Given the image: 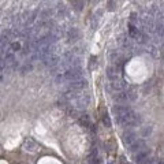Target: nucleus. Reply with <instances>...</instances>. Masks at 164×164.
I'll use <instances>...</instances> for the list:
<instances>
[{
	"label": "nucleus",
	"instance_id": "nucleus-1",
	"mask_svg": "<svg viewBox=\"0 0 164 164\" xmlns=\"http://www.w3.org/2000/svg\"><path fill=\"white\" fill-rule=\"evenodd\" d=\"M22 148L26 152H29V153H37V152H40V149H41L40 144H38V142L36 141L34 138H31V137L25 138L23 144H22Z\"/></svg>",
	"mask_w": 164,
	"mask_h": 164
},
{
	"label": "nucleus",
	"instance_id": "nucleus-2",
	"mask_svg": "<svg viewBox=\"0 0 164 164\" xmlns=\"http://www.w3.org/2000/svg\"><path fill=\"white\" fill-rule=\"evenodd\" d=\"M63 75H65V80L67 82H73L75 80L82 78V69H81V67H71V69L67 70Z\"/></svg>",
	"mask_w": 164,
	"mask_h": 164
},
{
	"label": "nucleus",
	"instance_id": "nucleus-3",
	"mask_svg": "<svg viewBox=\"0 0 164 164\" xmlns=\"http://www.w3.org/2000/svg\"><path fill=\"white\" fill-rule=\"evenodd\" d=\"M131 111H133V109H131L130 107H126V105H122V104H116V105L112 107V113L116 116V119L118 118L126 116L127 113H130Z\"/></svg>",
	"mask_w": 164,
	"mask_h": 164
},
{
	"label": "nucleus",
	"instance_id": "nucleus-4",
	"mask_svg": "<svg viewBox=\"0 0 164 164\" xmlns=\"http://www.w3.org/2000/svg\"><path fill=\"white\" fill-rule=\"evenodd\" d=\"M88 86V81H86V78H80V80H75V81H73V82H70V89H73V90H77V92H80L82 90V89H85Z\"/></svg>",
	"mask_w": 164,
	"mask_h": 164
},
{
	"label": "nucleus",
	"instance_id": "nucleus-5",
	"mask_svg": "<svg viewBox=\"0 0 164 164\" xmlns=\"http://www.w3.org/2000/svg\"><path fill=\"white\" fill-rule=\"evenodd\" d=\"M122 140H123V144L126 145L127 148H130L131 145L137 141V135H135L133 131H126V133H123V135H122Z\"/></svg>",
	"mask_w": 164,
	"mask_h": 164
},
{
	"label": "nucleus",
	"instance_id": "nucleus-6",
	"mask_svg": "<svg viewBox=\"0 0 164 164\" xmlns=\"http://www.w3.org/2000/svg\"><path fill=\"white\" fill-rule=\"evenodd\" d=\"M149 157H151V151L147 148V149H144V151L135 153V155H134V162L137 164H142L145 160L149 159Z\"/></svg>",
	"mask_w": 164,
	"mask_h": 164
},
{
	"label": "nucleus",
	"instance_id": "nucleus-7",
	"mask_svg": "<svg viewBox=\"0 0 164 164\" xmlns=\"http://www.w3.org/2000/svg\"><path fill=\"white\" fill-rule=\"evenodd\" d=\"M144 149H147V144H145V141H144V140H137V141H135L134 144L129 148V151L133 153V155H135V153L144 151Z\"/></svg>",
	"mask_w": 164,
	"mask_h": 164
},
{
	"label": "nucleus",
	"instance_id": "nucleus-8",
	"mask_svg": "<svg viewBox=\"0 0 164 164\" xmlns=\"http://www.w3.org/2000/svg\"><path fill=\"white\" fill-rule=\"evenodd\" d=\"M107 77L109 78L111 81H116V80H120V71H118V67L116 66H109L107 69Z\"/></svg>",
	"mask_w": 164,
	"mask_h": 164
},
{
	"label": "nucleus",
	"instance_id": "nucleus-9",
	"mask_svg": "<svg viewBox=\"0 0 164 164\" xmlns=\"http://www.w3.org/2000/svg\"><path fill=\"white\" fill-rule=\"evenodd\" d=\"M112 100L118 104H123V103L129 101V97H127V92H116V93L112 94Z\"/></svg>",
	"mask_w": 164,
	"mask_h": 164
},
{
	"label": "nucleus",
	"instance_id": "nucleus-10",
	"mask_svg": "<svg viewBox=\"0 0 164 164\" xmlns=\"http://www.w3.org/2000/svg\"><path fill=\"white\" fill-rule=\"evenodd\" d=\"M126 86H127V84L123 80L111 81V88H112V90H115V92H124Z\"/></svg>",
	"mask_w": 164,
	"mask_h": 164
},
{
	"label": "nucleus",
	"instance_id": "nucleus-11",
	"mask_svg": "<svg viewBox=\"0 0 164 164\" xmlns=\"http://www.w3.org/2000/svg\"><path fill=\"white\" fill-rule=\"evenodd\" d=\"M78 120H80L81 126H84V127H89V126H90V119H89L88 113H81L80 118H78Z\"/></svg>",
	"mask_w": 164,
	"mask_h": 164
},
{
	"label": "nucleus",
	"instance_id": "nucleus-12",
	"mask_svg": "<svg viewBox=\"0 0 164 164\" xmlns=\"http://www.w3.org/2000/svg\"><path fill=\"white\" fill-rule=\"evenodd\" d=\"M69 41L70 42H74V41H77L78 38H80V31H78L75 27H71V30L69 31Z\"/></svg>",
	"mask_w": 164,
	"mask_h": 164
},
{
	"label": "nucleus",
	"instance_id": "nucleus-13",
	"mask_svg": "<svg viewBox=\"0 0 164 164\" xmlns=\"http://www.w3.org/2000/svg\"><path fill=\"white\" fill-rule=\"evenodd\" d=\"M127 97H129V101H135L137 97H138L137 90H135L134 88H130L129 90H127Z\"/></svg>",
	"mask_w": 164,
	"mask_h": 164
},
{
	"label": "nucleus",
	"instance_id": "nucleus-14",
	"mask_svg": "<svg viewBox=\"0 0 164 164\" xmlns=\"http://www.w3.org/2000/svg\"><path fill=\"white\" fill-rule=\"evenodd\" d=\"M71 3H73V7L77 11H81V10L84 8V2H82V0H71Z\"/></svg>",
	"mask_w": 164,
	"mask_h": 164
},
{
	"label": "nucleus",
	"instance_id": "nucleus-15",
	"mask_svg": "<svg viewBox=\"0 0 164 164\" xmlns=\"http://www.w3.org/2000/svg\"><path fill=\"white\" fill-rule=\"evenodd\" d=\"M152 134V126H144L141 129V135L142 137H149Z\"/></svg>",
	"mask_w": 164,
	"mask_h": 164
},
{
	"label": "nucleus",
	"instance_id": "nucleus-16",
	"mask_svg": "<svg viewBox=\"0 0 164 164\" xmlns=\"http://www.w3.org/2000/svg\"><path fill=\"white\" fill-rule=\"evenodd\" d=\"M101 120H103V123H104L105 127H109V126H111V119H109V116H108V113H107V112L103 113Z\"/></svg>",
	"mask_w": 164,
	"mask_h": 164
},
{
	"label": "nucleus",
	"instance_id": "nucleus-17",
	"mask_svg": "<svg viewBox=\"0 0 164 164\" xmlns=\"http://www.w3.org/2000/svg\"><path fill=\"white\" fill-rule=\"evenodd\" d=\"M11 48H12V51H19V49H21V44H19V42H12Z\"/></svg>",
	"mask_w": 164,
	"mask_h": 164
},
{
	"label": "nucleus",
	"instance_id": "nucleus-18",
	"mask_svg": "<svg viewBox=\"0 0 164 164\" xmlns=\"http://www.w3.org/2000/svg\"><path fill=\"white\" fill-rule=\"evenodd\" d=\"M116 6H113L112 0H108V11H115Z\"/></svg>",
	"mask_w": 164,
	"mask_h": 164
},
{
	"label": "nucleus",
	"instance_id": "nucleus-19",
	"mask_svg": "<svg viewBox=\"0 0 164 164\" xmlns=\"http://www.w3.org/2000/svg\"><path fill=\"white\" fill-rule=\"evenodd\" d=\"M109 59H111V60L118 59V53L115 51H111V52H109Z\"/></svg>",
	"mask_w": 164,
	"mask_h": 164
},
{
	"label": "nucleus",
	"instance_id": "nucleus-20",
	"mask_svg": "<svg viewBox=\"0 0 164 164\" xmlns=\"http://www.w3.org/2000/svg\"><path fill=\"white\" fill-rule=\"evenodd\" d=\"M142 164H157V163H156V162H155V160H153L152 157H149V159H147V160H145V162L142 163Z\"/></svg>",
	"mask_w": 164,
	"mask_h": 164
},
{
	"label": "nucleus",
	"instance_id": "nucleus-21",
	"mask_svg": "<svg viewBox=\"0 0 164 164\" xmlns=\"http://www.w3.org/2000/svg\"><path fill=\"white\" fill-rule=\"evenodd\" d=\"M159 164H164V163H159Z\"/></svg>",
	"mask_w": 164,
	"mask_h": 164
},
{
	"label": "nucleus",
	"instance_id": "nucleus-22",
	"mask_svg": "<svg viewBox=\"0 0 164 164\" xmlns=\"http://www.w3.org/2000/svg\"><path fill=\"white\" fill-rule=\"evenodd\" d=\"M94 2H97V0H94Z\"/></svg>",
	"mask_w": 164,
	"mask_h": 164
}]
</instances>
